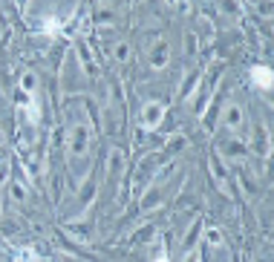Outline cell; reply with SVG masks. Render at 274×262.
I'll use <instances>...</instances> for the list:
<instances>
[{
	"label": "cell",
	"instance_id": "obj_1",
	"mask_svg": "<svg viewBox=\"0 0 274 262\" xmlns=\"http://www.w3.org/2000/svg\"><path fill=\"white\" fill-rule=\"evenodd\" d=\"M225 124H228L231 130H237L240 124H243V109H240L237 104H231V107L225 109Z\"/></svg>",
	"mask_w": 274,
	"mask_h": 262
},
{
	"label": "cell",
	"instance_id": "obj_2",
	"mask_svg": "<svg viewBox=\"0 0 274 262\" xmlns=\"http://www.w3.org/2000/svg\"><path fill=\"white\" fill-rule=\"evenodd\" d=\"M162 116H165V107H159V104H150V107H148V127H156Z\"/></svg>",
	"mask_w": 274,
	"mask_h": 262
}]
</instances>
